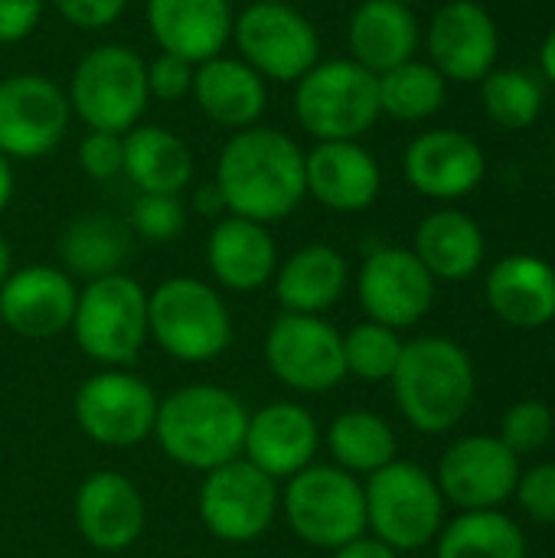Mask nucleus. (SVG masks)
<instances>
[{"instance_id": "obj_1", "label": "nucleus", "mask_w": 555, "mask_h": 558, "mask_svg": "<svg viewBox=\"0 0 555 558\" xmlns=\"http://www.w3.org/2000/svg\"><path fill=\"white\" fill-rule=\"evenodd\" d=\"M229 216H242L262 226L288 219L307 196L304 150L278 128L232 131L219 150L216 177Z\"/></svg>"}, {"instance_id": "obj_2", "label": "nucleus", "mask_w": 555, "mask_h": 558, "mask_svg": "<svg viewBox=\"0 0 555 558\" xmlns=\"http://www.w3.org/2000/svg\"><path fill=\"white\" fill-rule=\"evenodd\" d=\"M393 396L402 418L422 435H445L464 422L478 396V369L451 337H415L402 347L393 373Z\"/></svg>"}, {"instance_id": "obj_3", "label": "nucleus", "mask_w": 555, "mask_h": 558, "mask_svg": "<svg viewBox=\"0 0 555 558\" xmlns=\"http://www.w3.org/2000/svg\"><path fill=\"white\" fill-rule=\"evenodd\" d=\"M249 409L242 399L213 383H190L173 389L157 405L154 441L160 451L196 474L242 458Z\"/></svg>"}, {"instance_id": "obj_4", "label": "nucleus", "mask_w": 555, "mask_h": 558, "mask_svg": "<svg viewBox=\"0 0 555 558\" xmlns=\"http://www.w3.org/2000/svg\"><path fill=\"white\" fill-rule=\"evenodd\" d=\"M232 311L209 281L173 275L147 291V337L177 363H213L232 347Z\"/></svg>"}, {"instance_id": "obj_5", "label": "nucleus", "mask_w": 555, "mask_h": 558, "mask_svg": "<svg viewBox=\"0 0 555 558\" xmlns=\"http://www.w3.org/2000/svg\"><path fill=\"white\" fill-rule=\"evenodd\" d=\"M72 337L79 350L101 369H128L137 363L147 337V291L128 271H114L79 288Z\"/></svg>"}, {"instance_id": "obj_6", "label": "nucleus", "mask_w": 555, "mask_h": 558, "mask_svg": "<svg viewBox=\"0 0 555 558\" xmlns=\"http://www.w3.org/2000/svg\"><path fill=\"white\" fill-rule=\"evenodd\" d=\"M366 533L389 549L419 553L432 546L445 526V497L435 474L412 461H393L363 481Z\"/></svg>"}, {"instance_id": "obj_7", "label": "nucleus", "mask_w": 555, "mask_h": 558, "mask_svg": "<svg viewBox=\"0 0 555 558\" xmlns=\"http://www.w3.org/2000/svg\"><path fill=\"white\" fill-rule=\"evenodd\" d=\"M69 108L88 131L128 134L147 111V62L124 43L88 49L69 78Z\"/></svg>"}, {"instance_id": "obj_8", "label": "nucleus", "mask_w": 555, "mask_h": 558, "mask_svg": "<svg viewBox=\"0 0 555 558\" xmlns=\"http://www.w3.org/2000/svg\"><path fill=\"white\" fill-rule=\"evenodd\" d=\"M281 513L291 533L324 553L366 536V497L363 481L337 464H311L285 481Z\"/></svg>"}, {"instance_id": "obj_9", "label": "nucleus", "mask_w": 555, "mask_h": 558, "mask_svg": "<svg viewBox=\"0 0 555 558\" xmlns=\"http://www.w3.org/2000/svg\"><path fill=\"white\" fill-rule=\"evenodd\" d=\"M379 114V82L353 59H324L294 82V118L314 141H360Z\"/></svg>"}, {"instance_id": "obj_10", "label": "nucleus", "mask_w": 555, "mask_h": 558, "mask_svg": "<svg viewBox=\"0 0 555 558\" xmlns=\"http://www.w3.org/2000/svg\"><path fill=\"white\" fill-rule=\"evenodd\" d=\"M196 513L213 539L249 546L262 539L281 513V487L252 461L236 458L203 474Z\"/></svg>"}, {"instance_id": "obj_11", "label": "nucleus", "mask_w": 555, "mask_h": 558, "mask_svg": "<svg viewBox=\"0 0 555 558\" xmlns=\"http://www.w3.org/2000/svg\"><path fill=\"white\" fill-rule=\"evenodd\" d=\"M232 43L265 82L294 85L321 62V36L294 3H249L236 13Z\"/></svg>"}, {"instance_id": "obj_12", "label": "nucleus", "mask_w": 555, "mask_h": 558, "mask_svg": "<svg viewBox=\"0 0 555 558\" xmlns=\"http://www.w3.org/2000/svg\"><path fill=\"white\" fill-rule=\"evenodd\" d=\"M265 366L291 392H330L347 379L343 333L317 314L281 311L265 333Z\"/></svg>"}, {"instance_id": "obj_13", "label": "nucleus", "mask_w": 555, "mask_h": 558, "mask_svg": "<svg viewBox=\"0 0 555 558\" xmlns=\"http://www.w3.org/2000/svg\"><path fill=\"white\" fill-rule=\"evenodd\" d=\"M157 392L131 369H98L72 399L79 432L101 448H134L154 435Z\"/></svg>"}, {"instance_id": "obj_14", "label": "nucleus", "mask_w": 555, "mask_h": 558, "mask_svg": "<svg viewBox=\"0 0 555 558\" xmlns=\"http://www.w3.org/2000/svg\"><path fill=\"white\" fill-rule=\"evenodd\" d=\"M72 124L69 95L43 72H13L0 82V154L39 160L52 154Z\"/></svg>"}, {"instance_id": "obj_15", "label": "nucleus", "mask_w": 555, "mask_h": 558, "mask_svg": "<svg viewBox=\"0 0 555 558\" xmlns=\"http://www.w3.org/2000/svg\"><path fill=\"white\" fill-rule=\"evenodd\" d=\"M435 278L415 258L412 248L379 245L357 271V298L366 320L393 330H409L422 324L435 304Z\"/></svg>"}, {"instance_id": "obj_16", "label": "nucleus", "mask_w": 555, "mask_h": 558, "mask_svg": "<svg viewBox=\"0 0 555 558\" xmlns=\"http://www.w3.org/2000/svg\"><path fill=\"white\" fill-rule=\"evenodd\" d=\"M520 458L497 435H464L438 461L445 504L464 510H500L520 484Z\"/></svg>"}, {"instance_id": "obj_17", "label": "nucleus", "mask_w": 555, "mask_h": 558, "mask_svg": "<svg viewBox=\"0 0 555 558\" xmlns=\"http://www.w3.org/2000/svg\"><path fill=\"white\" fill-rule=\"evenodd\" d=\"M79 284L56 265H23L0 284L3 327L26 340H49L72 327Z\"/></svg>"}, {"instance_id": "obj_18", "label": "nucleus", "mask_w": 555, "mask_h": 558, "mask_svg": "<svg viewBox=\"0 0 555 558\" xmlns=\"http://www.w3.org/2000/svg\"><path fill=\"white\" fill-rule=\"evenodd\" d=\"M72 520L79 536L95 553H124L141 539L147 507L137 484L128 474L95 471L75 487Z\"/></svg>"}, {"instance_id": "obj_19", "label": "nucleus", "mask_w": 555, "mask_h": 558, "mask_svg": "<svg viewBox=\"0 0 555 558\" xmlns=\"http://www.w3.org/2000/svg\"><path fill=\"white\" fill-rule=\"evenodd\" d=\"M429 59L445 82H481L500 52V33L478 0H451L429 23Z\"/></svg>"}, {"instance_id": "obj_20", "label": "nucleus", "mask_w": 555, "mask_h": 558, "mask_svg": "<svg viewBox=\"0 0 555 558\" xmlns=\"http://www.w3.org/2000/svg\"><path fill=\"white\" fill-rule=\"evenodd\" d=\"M402 170L415 193L451 203L481 186L487 173V157L474 137L451 128H435L412 137L402 157Z\"/></svg>"}, {"instance_id": "obj_21", "label": "nucleus", "mask_w": 555, "mask_h": 558, "mask_svg": "<svg viewBox=\"0 0 555 558\" xmlns=\"http://www.w3.org/2000/svg\"><path fill=\"white\" fill-rule=\"evenodd\" d=\"M324 445V432L311 409L301 402H268L258 412H249L242 458L252 461L275 481H288L314 464Z\"/></svg>"}, {"instance_id": "obj_22", "label": "nucleus", "mask_w": 555, "mask_h": 558, "mask_svg": "<svg viewBox=\"0 0 555 558\" xmlns=\"http://www.w3.org/2000/svg\"><path fill=\"white\" fill-rule=\"evenodd\" d=\"M304 183L330 213H363L383 190V170L360 141H317L304 150Z\"/></svg>"}, {"instance_id": "obj_23", "label": "nucleus", "mask_w": 555, "mask_h": 558, "mask_svg": "<svg viewBox=\"0 0 555 558\" xmlns=\"http://www.w3.org/2000/svg\"><path fill=\"white\" fill-rule=\"evenodd\" d=\"M144 20L160 52L200 65L232 43L236 10L229 0H147Z\"/></svg>"}, {"instance_id": "obj_24", "label": "nucleus", "mask_w": 555, "mask_h": 558, "mask_svg": "<svg viewBox=\"0 0 555 558\" xmlns=\"http://www.w3.org/2000/svg\"><path fill=\"white\" fill-rule=\"evenodd\" d=\"M278 262V242L262 222L222 216L206 235V268L213 281L226 291H262L265 284H272Z\"/></svg>"}, {"instance_id": "obj_25", "label": "nucleus", "mask_w": 555, "mask_h": 558, "mask_svg": "<svg viewBox=\"0 0 555 558\" xmlns=\"http://www.w3.org/2000/svg\"><path fill=\"white\" fill-rule=\"evenodd\" d=\"M487 307L514 330H540L555 320V268L540 255H507L487 271Z\"/></svg>"}, {"instance_id": "obj_26", "label": "nucleus", "mask_w": 555, "mask_h": 558, "mask_svg": "<svg viewBox=\"0 0 555 558\" xmlns=\"http://www.w3.org/2000/svg\"><path fill=\"white\" fill-rule=\"evenodd\" d=\"M200 111L226 128H255L268 108V82L239 56H213L193 69V92Z\"/></svg>"}, {"instance_id": "obj_27", "label": "nucleus", "mask_w": 555, "mask_h": 558, "mask_svg": "<svg viewBox=\"0 0 555 558\" xmlns=\"http://www.w3.org/2000/svg\"><path fill=\"white\" fill-rule=\"evenodd\" d=\"M347 284H350V265L343 252L324 242H311L291 252L285 262H278V271L272 278L281 311L317 314V317H324L330 307L340 304Z\"/></svg>"}, {"instance_id": "obj_28", "label": "nucleus", "mask_w": 555, "mask_h": 558, "mask_svg": "<svg viewBox=\"0 0 555 558\" xmlns=\"http://www.w3.org/2000/svg\"><path fill=\"white\" fill-rule=\"evenodd\" d=\"M350 59L383 75L409 59L419 49V20L412 7L396 0H363L347 23Z\"/></svg>"}, {"instance_id": "obj_29", "label": "nucleus", "mask_w": 555, "mask_h": 558, "mask_svg": "<svg viewBox=\"0 0 555 558\" xmlns=\"http://www.w3.org/2000/svg\"><path fill=\"white\" fill-rule=\"evenodd\" d=\"M412 252L435 281H468L481 271L487 242L468 213L435 209L419 222Z\"/></svg>"}, {"instance_id": "obj_30", "label": "nucleus", "mask_w": 555, "mask_h": 558, "mask_svg": "<svg viewBox=\"0 0 555 558\" xmlns=\"http://www.w3.org/2000/svg\"><path fill=\"white\" fill-rule=\"evenodd\" d=\"M137 193H170L180 196L193 180L190 144L157 124H134L124 134V170Z\"/></svg>"}, {"instance_id": "obj_31", "label": "nucleus", "mask_w": 555, "mask_h": 558, "mask_svg": "<svg viewBox=\"0 0 555 558\" xmlns=\"http://www.w3.org/2000/svg\"><path fill=\"white\" fill-rule=\"evenodd\" d=\"M128 255H131V229L118 216L88 213L72 219L59 235L62 271L82 281L124 271Z\"/></svg>"}, {"instance_id": "obj_32", "label": "nucleus", "mask_w": 555, "mask_h": 558, "mask_svg": "<svg viewBox=\"0 0 555 558\" xmlns=\"http://www.w3.org/2000/svg\"><path fill=\"white\" fill-rule=\"evenodd\" d=\"M324 445L334 458L337 468H343L353 477H370L379 468L393 464L399 454V441L393 425L370 412V409H347L340 412L327 432H324Z\"/></svg>"}, {"instance_id": "obj_33", "label": "nucleus", "mask_w": 555, "mask_h": 558, "mask_svg": "<svg viewBox=\"0 0 555 558\" xmlns=\"http://www.w3.org/2000/svg\"><path fill=\"white\" fill-rule=\"evenodd\" d=\"M435 558H527V536L504 510H464L442 526Z\"/></svg>"}, {"instance_id": "obj_34", "label": "nucleus", "mask_w": 555, "mask_h": 558, "mask_svg": "<svg viewBox=\"0 0 555 558\" xmlns=\"http://www.w3.org/2000/svg\"><path fill=\"white\" fill-rule=\"evenodd\" d=\"M379 82V111L396 121H425L435 111H442L448 82L432 62L409 59L383 75Z\"/></svg>"}, {"instance_id": "obj_35", "label": "nucleus", "mask_w": 555, "mask_h": 558, "mask_svg": "<svg viewBox=\"0 0 555 558\" xmlns=\"http://www.w3.org/2000/svg\"><path fill=\"white\" fill-rule=\"evenodd\" d=\"M481 101L491 121L523 131L543 111V85L523 69H491L481 78Z\"/></svg>"}, {"instance_id": "obj_36", "label": "nucleus", "mask_w": 555, "mask_h": 558, "mask_svg": "<svg viewBox=\"0 0 555 558\" xmlns=\"http://www.w3.org/2000/svg\"><path fill=\"white\" fill-rule=\"evenodd\" d=\"M406 340L399 330L383 327L376 320H363L353 330L343 333V366L347 376L360 383H389L399 360H402Z\"/></svg>"}, {"instance_id": "obj_37", "label": "nucleus", "mask_w": 555, "mask_h": 558, "mask_svg": "<svg viewBox=\"0 0 555 558\" xmlns=\"http://www.w3.org/2000/svg\"><path fill=\"white\" fill-rule=\"evenodd\" d=\"M555 435V415L553 409L540 399H523L517 405H510L500 418V441L517 454H536L543 451Z\"/></svg>"}, {"instance_id": "obj_38", "label": "nucleus", "mask_w": 555, "mask_h": 558, "mask_svg": "<svg viewBox=\"0 0 555 558\" xmlns=\"http://www.w3.org/2000/svg\"><path fill=\"white\" fill-rule=\"evenodd\" d=\"M186 226V206L170 193H141L128 213V229L144 242H173Z\"/></svg>"}, {"instance_id": "obj_39", "label": "nucleus", "mask_w": 555, "mask_h": 558, "mask_svg": "<svg viewBox=\"0 0 555 558\" xmlns=\"http://www.w3.org/2000/svg\"><path fill=\"white\" fill-rule=\"evenodd\" d=\"M193 69L186 59L180 56H170V52H157L150 62H147V95L157 98V101H180L193 92Z\"/></svg>"}, {"instance_id": "obj_40", "label": "nucleus", "mask_w": 555, "mask_h": 558, "mask_svg": "<svg viewBox=\"0 0 555 558\" xmlns=\"http://www.w3.org/2000/svg\"><path fill=\"white\" fill-rule=\"evenodd\" d=\"M79 167L92 180H111L124 170V134L88 131L79 144Z\"/></svg>"}, {"instance_id": "obj_41", "label": "nucleus", "mask_w": 555, "mask_h": 558, "mask_svg": "<svg viewBox=\"0 0 555 558\" xmlns=\"http://www.w3.org/2000/svg\"><path fill=\"white\" fill-rule=\"evenodd\" d=\"M514 497L520 500L527 517H533L536 523L555 526V461H543V464L523 471Z\"/></svg>"}, {"instance_id": "obj_42", "label": "nucleus", "mask_w": 555, "mask_h": 558, "mask_svg": "<svg viewBox=\"0 0 555 558\" xmlns=\"http://www.w3.org/2000/svg\"><path fill=\"white\" fill-rule=\"evenodd\" d=\"M49 3L56 7V13H59L69 26L88 29V33L108 29L111 23L121 20V13H124V7H128V0H49Z\"/></svg>"}, {"instance_id": "obj_43", "label": "nucleus", "mask_w": 555, "mask_h": 558, "mask_svg": "<svg viewBox=\"0 0 555 558\" xmlns=\"http://www.w3.org/2000/svg\"><path fill=\"white\" fill-rule=\"evenodd\" d=\"M46 0H0V43L26 39L43 20Z\"/></svg>"}, {"instance_id": "obj_44", "label": "nucleus", "mask_w": 555, "mask_h": 558, "mask_svg": "<svg viewBox=\"0 0 555 558\" xmlns=\"http://www.w3.org/2000/svg\"><path fill=\"white\" fill-rule=\"evenodd\" d=\"M330 558H399V553L389 549L386 543H379V539H373V536L366 533V536H360V539L340 546L337 553H330Z\"/></svg>"}, {"instance_id": "obj_45", "label": "nucleus", "mask_w": 555, "mask_h": 558, "mask_svg": "<svg viewBox=\"0 0 555 558\" xmlns=\"http://www.w3.org/2000/svg\"><path fill=\"white\" fill-rule=\"evenodd\" d=\"M200 216H206V219H222V216H229L226 213V199H222V193H219V186L216 183H203L196 193H193V203H190Z\"/></svg>"}, {"instance_id": "obj_46", "label": "nucleus", "mask_w": 555, "mask_h": 558, "mask_svg": "<svg viewBox=\"0 0 555 558\" xmlns=\"http://www.w3.org/2000/svg\"><path fill=\"white\" fill-rule=\"evenodd\" d=\"M13 190H16V173H13V160L0 154V213L10 206L13 199Z\"/></svg>"}, {"instance_id": "obj_47", "label": "nucleus", "mask_w": 555, "mask_h": 558, "mask_svg": "<svg viewBox=\"0 0 555 558\" xmlns=\"http://www.w3.org/2000/svg\"><path fill=\"white\" fill-rule=\"evenodd\" d=\"M540 65H543V75L555 85V29H550V36L543 39V49H540Z\"/></svg>"}, {"instance_id": "obj_48", "label": "nucleus", "mask_w": 555, "mask_h": 558, "mask_svg": "<svg viewBox=\"0 0 555 558\" xmlns=\"http://www.w3.org/2000/svg\"><path fill=\"white\" fill-rule=\"evenodd\" d=\"M13 271V255H10V245H7V239L0 235V284L7 281V275Z\"/></svg>"}, {"instance_id": "obj_49", "label": "nucleus", "mask_w": 555, "mask_h": 558, "mask_svg": "<svg viewBox=\"0 0 555 558\" xmlns=\"http://www.w3.org/2000/svg\"><path fill=\"white\" fill-rule=\"evenodd\" d=\"M252 3H291V0H252Z\"/></svg>"}, {"instance_id": "obj_50", "label": "nucleus", "mask_w": 555, "mask_h": 558, "mask_svg": "<svg viewBox=\"0 0 555 558\" xmlns=\"http://www.w3.org/2000/svg\"><path fill=\"white\" fill-rule=\"evenodd\" d=\"M396 3H406V7H412V3H415V0H396Z\"/></svg>"}, {"instance_id": "obj_51", "label": "nucleus", "mask_w": 555, "mask_h": 558, "mask_svg": "<svg viewBox=\"0 0 555 558\" xmlns=\"http://www.w3.org/2000/svg\"><path fill=\"white\" fill-rule=\"evenodd\" d=\"M0 327H3V317H0Z\"/></svg>"}]
</instances>
